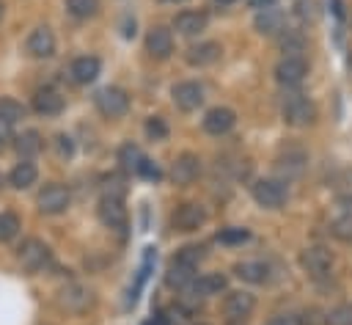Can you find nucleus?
Masks as SVG:
<instances>
[{
    "mask_svg": "<svg viewBox=\"0 0 352 325\" xmlns=\"http://www.w3.org/2000/svg\"><path fill=\"white\" fill-rule=\"evenodd\" d=\"M308 74V63L300 55H286L275 63V80L280 85H300Z\"/></svg>",
    "mask_w": 352,
    "mask_h": 325,
    "instance_id": "20e7f679",
    "label": "nucleus"
},
{
    "mask_svg": "<svg viewBox=\"0 0 352 325\" xmlns=\"http://www.w3.org/2000/svg\"><path fill=\"white\" fill-rule=\"evenodd\" d=\"M253 198L258 207H267V209H278L283 201H286V190L278 179H258L253 185Z\"/></svg>",
    "mask_w": 352,
    "mask_h": 325,
    "instance_id": "39448f33",
    "label": "nucleus"
},
{
    "mask_svg": "<svg viewBox=\"0 0 352 325\" xmlns=\"http://www.w3.org/2000/svg\"><path fill=\"white\" fill-rule=\"evenodd\" d=\"M333 231H336V237H341V240H349V237H352V218H344V220H336V226H333Z\"/></svg>",
    "mask_w": 352,
    "mask_h": 325,
    "instance_id": "e433bc0d",
    "label": "nucleus"
},
{
    "mask_svg": "<svg viewBox=\"0 0 352 325\" xmlns=\"http://www.w3.org/2000/svg\"><path fill=\"white\" fill-rule=\"evenodd\" d=\"M0 187H3V176H0Z\"/></svg>",
    "mask_w": 352,
    "mask_h": 325,
    "instance_id": "49530a36",
    "label": "nucleus"
},
{
    "mask_svg": "<svg viewBox=\"0 0 352 325\" xmlns=\"http://www.w3.org/2000/svg\"><path fill=\"white\" fill-rule=\"evenodd\" d=\"M19 231V218L14 212H0V242L14 240Z\"/></svg>",
    "mask_w": 352,
    "mask_h": 325,
    "instance_id": "c756f323",
    "label": "nucleus"
},
{
    "mask_svg": "<svg viewBox=\"0 0 352 325\" xmlns=\"http://www.w3.org/2000/svg\"><path fill=\"white\" fill-rule=\"evenodd\" d=\"M305 154L302 151H286V154H280L278 160H275V174L280 176V179H297L302 171H305Z\"/></svg>",
    "mask_w": 352,
    "mask_h": 325,
    "instance_id": "f3484780",
    "label": "nucleus"
},
{
    "mask_svg": "<svg viewBox=\"0 0 352 325\" xmlns=\"http://www.w3.org/2000/svg\"><path fill=\"white\" fill-rule=\"evenodd\" d=\"M280 116H283V121L292 124V127H305V124H311V121L316 118V107H314V102H311L308 96H302V94H286V96L280 99Z\"/></svg>",
    "mask_w": 352,
    "mask_h": 325,
    "instance_id": "f257e3e1",
    "label": "nucleus"
},
{
    "mask_svg": "<svg viewBox=\"0 0 352 325\" xmlns=\"http://www.w3.org/2000/svg\"><path fill=\"white\" fill-rule=\"evenodd\" d=\"M140 160H143V154L138 151V146H132V143L121 146V151H118V162H121L126 171H138Z\"/></svg>",
    "mask_w": 352,
    "mask_h": 325,
    "instance_id": "7c9ffc66",
    "label": "nucleus"
},
{
    "mask_svg": "<svg viewBox=\"0 0 352 325\" xmlns=\"http://www.w3.org/2000/svg\"><path fill=\"white\" fill-rule=\"evenodd\" d=\"M173 259H179V262L187 264V267H195V264L204 259V248H201V245H184V248L176 251Z\"/></svg>",
    "mask_w": 352,
    "mask_h": 325,
    "instance_id": "2f4dec72",
    "label": "nucleus"
},
{
    "mask_svg": "<svg viewBox=\"0 0 352 325\" xmlns=\"http://www.w3.org/2000/svg\"><path fill=\"white\" fill-rule=\"evenodd\" d=\"M256 308V297L250 295V292H231L228 297H226V303H223V311H226V317L228 319H234V322H239V319H245L250 311Z\"/></svg>",
    "mask_w": 352,
    "mask_h": 325,
    "instance_id": "9b49d317",
    "label": "nucleus"
},
{
    "mask_svg": "<svg viewBox=\"0 0 352 325\" xmlns=\"http://www.w3.org/2000/svg\"><path fill=\"white\" fill-rule=\"evenodd\" d=\"M14 146H16V151L22 154V157H33V154H38L41 151V135L36 132V129H25V132H19L16 138H14Z\"/></svg>",
    "mask_w": 352,
    "mask_h": 325,
    "instance_id": "393cba45",
    "label": "nucleus"
},
{
    "mask_svg": "<svg viewBox=\"0 0 352 325\" xmlns=\"http://www.w3.org/2000/svg\"><path fill=\"white\" fill-rule=\"evenodd\" d=\"M0 19H3V3H0Z\"/></svg>",
    "mask_w": 352,
    "mask_h": 325,
    "instance_id": "a18cd8bd",
    "label": "nucleus"
},
{
    "mask_svg": "<svg viewBox=\"0 0 352 325\" xmlns=\"http://www.w3.org/2000/svg\"><path fill=\"white\" fill-rule=\"evenodd\" d=\"M58 151H60L63 157H72V154H74V143H72V138L60 135V138H58Z\"/></svg>",
    "mask_w": 352,
    "mask_h": 325,
    "instance_id": "58836bf2",
    "label": "nucleus"
},
{
    "mask_svg": "<svg viewBox=\"0 0 352 325\" xmlns=\"http://www.w3.org/2000/svg\"><path fill=\"white\" fill-rule=\"evenodd\" d=\"M234 273H236V278H242L248 284H264L267 281V267L261 262H239L234 267Z\"/></svg>",
    "mask_w": 352,
    "mask_h": 325,
    "instance_id": "a878e982",
    "label": "nucleus"
},
{
    "mask_svg": "<svg viewBox=\"0 0 352 325\" xmlns=\"http://www.w3.org/2000/svg\"><path fill=\"white\" fill-rule=\"evenodd\" d=\"M283 25H286V17H283V11L275 8V6L261 8V11L256 14V30H258L261 36H278V33H283Z\"/></svg>",
    "mask_w": 352,
    "mask_h": 325,
    "instance_id": "4468645a",
    "label": "nucleus"
},
{
    "mask_svg": "<svg viewBox=\"0 0 352 325\" xmlns=\"http://www.w3.org/2000/svg\"><path fill=\"white\" fill-rule=\"evenodd\" d=\"M36 176H38V171H36V165L30 162V160H22V162H16L14 168H11V174H8V182L14 185V187H30L33 182H36Z\"/></svg>",
    "mask_w": 352,
    "mask_h": 325,
    "instance_id": "b1692460",
    "label": "nucleus"
},
{
    "mask_svg": "<svg viewBox=\"0 0 352 325\" xmlns=\"http://www.w3.org/2000/svg\"><path fill=\"white\" fill-rule=\"evenodd\" d=\"M66 8L77 19H88L99 11V0H66Z\"/></svg>",
    "mask_w": 352,
    "mask_h": 325,
    "instance_id": "cd10ccee",
    "label": "nucleus"
},
{
    "mask_svg": "<svg viewBox=\"0 0 352 325\" xmlns=\"http://www.w3.org/2000/svg\"><path fill=\"white\" fill-rule=\"evenodd\" d=\"M60 306L63 308H69V311H85L91 303H94V295H91V289H85L82 284H66L63 289H60Z\"/></svg>",
    "mask_w": 352,
    "mask_h": 325,
    "instance_id": "9d476101",
    "label": "nucleus"
},
{
    "mask_svg": "<svg viewBox=\"0 0 352 325\" xmlns=\"http://www.w3.org/2000/svg\"><path fill=\"white\" fill-rule=\"evenodd\" d=\"M198 174H201V160L195 154H190V151H184L170 168V176H173L176 185H190V182L198 179Z\"/></svg>",
    "mask_w": 352,
    "mask_h": 325,
    "instance_id": "ddd939ff",
    "label": "nucleus"
},
{
    "mask_svg": "<svg viewBox=\"0 0 352 325\" xmlns=\"http://www.w3.org/2000/svg\"><path fill=\"white\" fill-rule=\"evenodd\" d=\"M333 3V14L338 17V19H344V8H341V0H330Z\"/></svg>",
    "mask_w": 352,
    "mask_h": 325,
    "instance_id": "79ce46f5",
    "label": "nucleus"
},
{
    "mask_svg": "<svg viewBox=\"0 0 352 325\" xmlns=\"http://www.w3.org/2000/svg\"><path fill=\"white\" fill-rule=\"evenodd\" d=\"M324 319H316V311L311 308V311H302V317H300V325H322Z\"/></svg>",
    "mask_w": 352,
    "mask_h": 325,
    "instance_id": "ea45409f",
    "label": "nucleus"
},
{
    "mask_svg": "<svg viewBox=\"0 0 352 325\" xmlns=\"http://www.w3.org/2000/svg\"><path fill=\"white\" fill-rule=\"evenodd\" d=\"M302 267L308 270V275H314V278H322V275H327L330 273V267H333V253L327 251V248H322V245H311L308 251H302Z\"/></svg>",
    "mask_w": 352,
    "mask_h": 325,
    "instance_id": "423d86ee",
    "label": "nucleus"
},
{
    "mask_svg": "<svg viewBox=\"0 0 352 325\" xmlns=\"http://www.w3.org/2000/svg\"><path fill=\"white\" fill-rule=\"evenodd\" d=\"M206 22H209V17L204 11H182V14H176L173 28L182 36H198L201 30H206Z\"/></svg>",
    "mask_w": 352,
    "mask_h": 325,
    "instance_id": "a211bd4d",
    "label": "nucleus"
},
{
    "mask_svg": "<svg viewBox=\"0 0 352 325\" xmlns=\"http://www.w3.org/2000/svg\"><path fill=\"white\" fill-rule=\"evenodd\" d=\"M192 270H195V267H187V264H182L179 259H170L168 267H165V284H168L170 289H184V286L192 281Z\"/></svg>",
    "mask_w": 352,
    "mask_h": 325,
    "instance_id": "5701e85b",
    "label": "nucleus"
},
{
    "mask_svg": "<svg viewBox=\"0 0 352 325\" xmlns=\"http://www.w3.org/2000/svg\"><path fill=\"white\" fill-rule=\"evenodd\" d=\"M278 44H280V50H283V52L297 55V52L305 47V39H302L297 30H283V33L278 36Z\"/></svg>",
    "mask_w": 352,
    "mask_h": 325,
    "instance_id": "c85d7f7f",
    "label": "nucleus"
},
{
    "mask_svg": "<svg viewBox=\"0 0 352 325\" xmlns=\"http://www.w3.org/2000/svg\"><path fill=\"white\" fill-rule=\"evenodd\" d=\"M170 220H173V226H176L179 231H195L198 226H204L206 212H204L201 204L187 201V204H179V207H176V212H173Z\"/></svg>",
    "mask_w": 352,
    "mask_h": 325,
    "instance_id": "6e6552de",
    "label": "nucleus"
},
{
    "mask_svg": "<svg viewBox=\"0 0 352 325\" xmlns=\"http://www.w3.org/2000/svg\"><path fill=\"white\" fill-rule=\"evenodd\" d=\"M250 237V231L248 229H223L220 234H217V242H223V245H239V242H245Z\"/></svg>",
    "mask_w": 352,
    "mask_h": 325,
    "instance_id": "72a5a7b5",
    "label": "nucleus"
},
{
    "mask_svg": "<svg viewBox=\"0 0 352 325\" xmlns=\"http://www.w3.org/2000/svg\"><path fill=\"white\" fill-rule=\"evenodd\" d=\"M11 140H14V135H11V124H6V121L0 118V151H3Z\"/></svg>",
    "mask_w": 352,
    "mask_h": 325,
    "instance_id": "4c0bfd02",
    "label": "nucleus"
},
{
    "mask_svg": "<svg viewBox=\"0 0 352 325\" xmlns=\"http://www.w3.org/2000/svg\"><path fill=\"white\" fill-rule=\"evenodd\" d=\"M267 325H292V322H289L286 317H275V319H270Z\"/></svg>",
    "mask_w": 352,
    "mask_h": 325,
    "instance_id": "37998d69",
    "label": "nucleus"
},
{
    "mask_svg": "<svg viewBox=\"0 0 352 325\" xmlns=\"http://www.w3.org/2000/svg\"><path fill=\"white\" fill-rule=\"evenodd\" d=\"M146 135H148L151 140H162V138L168 135V124H165L160 116H151V118L146 121Z\"/></svg>",
    "mask_w": 352,
    "mask_h": 325,
    "instance_id": "f704fd0d",
    "label": "nucleus"
},
{
    "mask_svg": "<svg viewBox=\"0 0 352 325\" xmlns=\"http://www.w3.org/2000/svg\"><path fill=\"white\" fill-rule=\"evenodd\" d=\"M16 262H19V267H22L25 273H38V270L50 262V248H47L41 240L28 237V240H22V245L16 248Z\"/></svg>",
    "mask_w": 352,
    "mask_h": 325,
    "instance_id": "f03ea898",
    "label": "nucleus"
},
{
    "mask_svg": "<svg viewBox=\"0 0 352 325\" xmlns=\"http://www.w3.org/2000/svg\"><path fill=\"white\" fill-rule=\"evenodd\" d=\"M28 52L33 58H50L55 52V36H52V30L47 25L30 30V36H28Z\"/></svg>",
    "mask_w": 352,
    "mask_h": 325,
    "instance_id": "f8f14e48",
    "label": "nucleus"
},
{
    "mask_svg": "<svg viewBox=\"0 0 352 325\" xmlns=\"http://www.w3.org/2000/svg\"><path fill=\"white\" fill-rule=\"evenodd\" d=\"M270 6H275V0H250V8H256V11L270 8Z\"/></svg>",
    "mask_w": 352,
    "mask_h": 325,
    "instance_id": "a19ab883",
    "label": "nucleus"
},
{
    "mask_svg": "<svg viewBox=\"0 0 352 325\" xmlns=\"http://www.w3.org/2000/svg\"><path fill=\"white\" fill-rule=\"evenodd\" d=\"M214 3H220V6H231V3H236V0H214Z\"/></svg>",
    "mask_w": 352,
    "mask_h": 325,
    "instance_id": "c03bdc74",
    "label": "nucleus"
},
{
    "mask_svg": "<svg viewBox=\"0 0 352 325\" xmlns=\"http://www.w3.org/2000/svg\"><path fill=\"white\" fill-rule=\"evenodd\" d=\"M234 121H236L234 110H228V107H212L204 116V129L209 135H223V132H228L234 127Z\"/></svg>",
    "mask_w": 352,
    "mask_h": 325,
    "instance_id": "dca6fc26",
    "label": "nucleus"
},
{
    "mask_svg": "<svg viewBox=\"0 0 352 325\" xmlns=\"http://www.w3.org/2000/svg\"><path fill=\"white\" fill-rule=\"evenodd\" d=\"M138 174H140V176H146V179H160V176H162V171L157 168V162H151V160H146V157L140 160Z\"/></svg>",
    "mask_w": 352,
    "mask_h": 325,
    "instance_id": "c9c22d12",
    "label": "nucleus"
},
{
    "mask_svg": "<svg viewBox=\"0 0 352 325\" xmlns=\"http://www.w3.org/2000/svg\"><path fill=\"white\" fill-rule=\"evenodd\" d=\"M99 69H102L99 58H94V55H80V58L72 61V80H74V83H94V80L99 77Z\"/></svg>",
    "mask_w": 352,
    "mask_h": 325,
    "instance_id": "aec40b11",
    "label": "nucleus"
},
{
    "mask_svg": "<svg viewBox=\"0 0 352 325\" xmlns=\"http://www.w3.org/2000/svg\"><path fill=\"white\" fill-rule=\"evenodd\" d=\"M0 118H3L6 124H16V121L25 118V107H22L16 99L3 96V99H0Z\"/></svg>",
    "mask_w": 352,
    "mask_h": 325,
    "instance_id": "bb28decb",
    "label": "nucleus"
},
{
    "mask_svg": "<svg viewBox=\"0 0 352 325\" xmlns=\"http://www.w3.org/2000/svg\"><path fill=\"white\" fill-rule=\"evenodd\" d=\"M99 220L110 229H124L126 226V209L121 204V196H102L99 201Z\"/></svg>",
    "mask_w": 352,
    "mask_h": 325,
    "instance_id": "1a4fd4ad",
    "label": "nucleus"
},
{
    "mask_svg": "<svg viewBox=\"0 0 352 325\" xmlns=\"http://www.w3.org/2000/svg\"><path fill=\"white\" fill-rule=\"evenodd\" d=\"M94 102H96L99 113L107 116V118H118V116H124L126 107H129V96H126V91L116 88V85H107V88L96 91Z\"/></svg>",
    "mask_w": 352,
    "mask_h": 325,
    "instance_id": "7ed1b4c3",
    "label": "nucleus"
},
{
    "mask_svg": "<svg viewBox=\"0 0 352 325\" xmlns=\"http://www.w3.org/2000/svg\"><path fill=\"white\" fill-rule=\"evenodd\" d=\"M69 207V190L63 185H47L41 193H38V209L44 215H58Z\"/></svg>",
    "mask_w": 352,
    "mask_h": 325,
    "instance_id": "0eeeda50",
    "label": "nucleus"
},
{
    "mask_svg": "<svg viewBox=\"0 0 352 325\" xmlns=\"http://www.w3.org/2000/svg\"><path fill=\"white\" fill-rule=\"evenodd\" d=\"M146 50L154 55V58H168L173 52V36L170 30L165 28H151L148 36H146Z\"/></svg>",
    "mask_w": 352,
    "mask_h": 325,
    "instance_id": "6ab92c4d",
    "label": "nucleus"
},
{
    "mask_svg": "<svg viewBox=\"0 0 352 325\" xmlns=\"http://www.w3.org/2000/svg\"><path fill=\"white\" fill-rule=\"evenodd\" d=\"M217 58H220V44H214V41H204V44H195L187 50V63H192V66H209Z\"/></svg>",
    "mask_w": 352,
    "mask_h": 325,
    "instance_id": "4be33fe9",
    "label": "nucleus"
},
{
    "mask_svg": "<svg viewBox=\"0 0 352 325\" xmlns=\"http://www.w3.org/2000/svg\"><path fill=\"white\" fill-rule=\"evenodd\" d=\"M173 102L179 110H195L201 102H204V88L198 83H179L173 85Z\"/></svg>",
    "mask_w": 352,
    "mask_h": 325,
    "instance_id": "2eb2a0df",
    "label": "nucleus"
},
{
    "mask_svg": "<svg viewBox=\"0 0 352 325\" xmlns=\"http://www.w3.org/2000/svg\"><path fill=\"white\" fill-rule=\"evenodd\" d=\"M33 110L38 116H58L63 110V96L58 91H52V88H41L33 96Z\"/></svg>",
    "mask_w": 352,
    "mask_h": 325,
    "instance_id": "412c9836",
    "label": "nucleus"
},
{
    "mask_svg": "<svg viewBox=\"0 0 352 325\" xmlns=\"http://www.w3.org/2000/svg\"><path fill=\"white\" fill-rule=\"evenodd\" d=\"M324 325H352V303L336 306V308L324 317Z\"/></svg>",
    "mask_w": 352,
    "mask_h": 325,
    "instance_id": "473e14b6",
    "label": "nucleus"
}]
</instances>
